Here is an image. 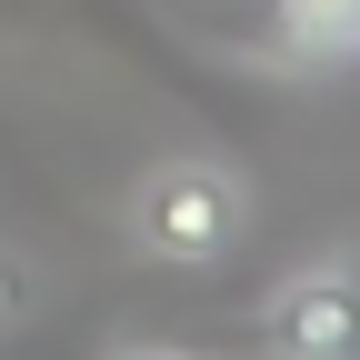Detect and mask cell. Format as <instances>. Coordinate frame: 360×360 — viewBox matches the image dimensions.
<instances>
[{"mask_svg":"<svg viewBox=\"0 0 360 360\" xmlns=\"http://www.w3.org/2000/svg\"><path fill=\"white\" fill-rule=\"evenodd\" d=\"M350 260H360V240H350Z\"/></svg>","mask_w":360,"mask_h":360,"instance_id":"obj_5","label":"cell"},{"mask_svg":"<svg viewBox=\"0 0 360 360\" xmlns=\"http://www.w3.org/2000/svg\"><path fill=\"white\" fill-rule=\"evenodd\" d=\"M120 360H191V350H170V340H150V350H120Z\"/></svg>","mask_w":360,"mask_h":360,"instance_id":"obj_4","label":"cell"},{"mask_svg":"<svg viewBox=\"0 0 360 360\" xmlns=\"http://www.w3.org/2000/svg\"><path fill=\"white\" fill-rule=\"evenodd\" d=\"M231 11H250L240 40L281 80H321V70L360 60V0H231Z\"/></svg>","mask_w":360,"mask_h":360,"instance_id":"obj_2","label":"cell"},{"mask_svg":"<svg viewBox=\"0 0 360 360\" xmlns=\"http://www.w3.org/2000/svg\"><path fill=\"white\" fill-rule=\"evenodd\" d=\"M250 231V191L220 160L200 150H170L141 170V191H130V240H141L160 270H210V260H231Z\"/></svg>","mask_w":360,"mask_h":360,"instance_id":"obj_1","label":"cell"},{"mask_svg":"<svg viewBox=\"0 0 360 360\" xmlns=\"http://www.w3.org/2000/svg\"><path fill=\"white\" fill-rule=\"evenodd\" d=\"M30 310H40L30 260H20V250H0V340H20V330H30Z\"/></svg>","mask_w":360,"mask_h":360,"instance_id":"obj_3","label":"cell"}]
</instances>
